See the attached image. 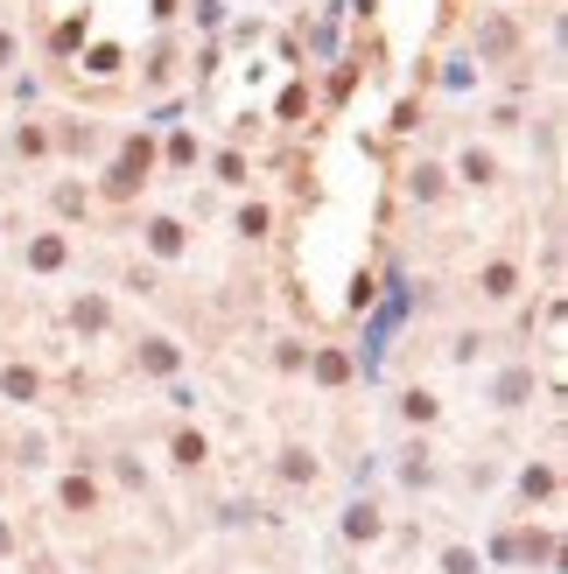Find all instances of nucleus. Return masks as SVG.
Listing matches in <instances>:
<instances>
[{
    "mask_svg": "<svg viewBox=\"0 0 568 574\" xmlns=\"http://www.w3.org/2000/svg\"><path fill=\"white\" fill-rule=\"evenodd\" d=\"M141 14H147V0H43L49 43H57L71 77H120Z\"/></svg>",
    "mask_w": 568,
    "mask_h": 574,
    "instance_id": "obj_1",
    "label": "nucleus"
}]
</instances>
